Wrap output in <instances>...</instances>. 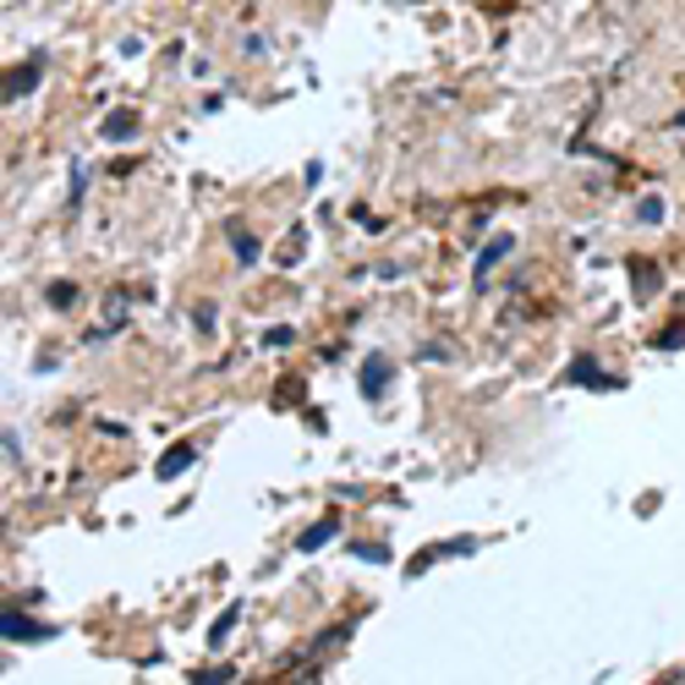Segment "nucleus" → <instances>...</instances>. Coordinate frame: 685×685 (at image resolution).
<instances>
[{
    "instance_id": "9b49d317",
    "label": "nucleus",
    "mask_w": 685,
    "mask_h": 685,
    "mask_svg": "<svg viewBox=\"0 0 685 685\" xmlns=\"http://www.w3.org/2000/svg\"><path fill=\"white\" fill-rule=\"evenodd\" d=\"M50 302H56V307H72L78 291H72V285H50Z\"/></svg>"
},
{
    "instance_id": "f257e3e1",
    "label": "nucleus",
    "mask_w": 685,
    "mask_h": 685,
    "mask_svg": "<svg viewBox=\"0 0 685 685\" xmlns=\"http://www.w3.org/2000/svg\"><path fill=\"white\" fill-rule=\"evenodd\" d=\"M0 630H7L12 641H45V636H50V625H39V619H28V614H17V609H7Z\"/></svg>"
},
{
    "instance_id": "39448f33",
    "label": "nucleus",
    "mask_w": 685,
    "mask_h": 685,
    "mask_svg": "<svg viewBox=\"0 0 685 685\" xmlns=\"http://www.w3.org/2000/svg\"><path fill=\"white\" fill-rule=\"evenodd\" d=\"M192 461H198V450H192V445H176V450L160 461V477H176V472H181V466H192Z\"/></svg>"
},
{
    "instance_id": "9d476101",
    "label": "nucleus",
    "mask_w": 685,
    "mask_h": 685,
    "mask_svg": "<svg viewBox=\"0 0 685 685\" xmlns=\"http://www.w3.org/2000/svg\"><path fill=\"white\" fill-rule=\"evenodd\" d=\"M231 625H236V609H231V614H220V619H214V636H209V641H214V647H220V641H225V636H231Z\"/></svg>"
},
{
    "instance_id": "f8f14e48",
    "label": "nucleus",
    "mask_w": 685,
    "mask_h": 685,
    "mask_svg": "<svg viewBox=\"0 0 685 685\" xmlns=\"http://www.w3.org/2000/svg\"><path fill=\"white\" fill-rule=\"evenodd\" d=\"M225 680H231V669H203L192 685H225Z\"/></svg>"
},
{
    "instance_id": "423d86ee",
    "label": "nucleus",
    "mask_w": 685,
    "mask_h": 685,
    "mask_svg": "<svg viewBox=\"0 0 685 685\" xmlns=\"http://www.w3.org/2000/svg\"><path fill=\"white\" fill-rule=\"evenodd\" d=\"M132 132H138V116H132V110H121V116L105 121V138H110V143H121V138H132Z\"/></svg>"
},
{
    "instance_id": "7ed1b4c3",
    "label": "nucleus",
    "mask_w": 685,
    "mask_h": 685,
    "mask_svg": "<svg viewBox=\"0 0 685 685\" xmlns=\"http://www.w3.org/2000/svg\"><path fill=\"white\" fill-rule=\"evenodd\" d=\"M39 78H45V67H39V61H28V67H23L12 83H7V99H23L28 88H39Z\"/></svg>"
},
{
    "instance_id": "1a4fd4ad",
    "label": "nucleus",
    "mask_w": 685,
    "mask_h": 685,
    "mask_svg": "<svg viewBox=\"0 0 685 685\" xmlns=\"http://www.w3.org/2000/svg\"><path fill=\"white\" fill-rule=\"evenodd\" d=\"M236 258H241V263H252V258H258V241H252L247 231H236Z\"/></svg>"
},
{
    "instance_id": "6e6552de",
    "label": "nucleus",
    "mask_w": 685,
    "mask_h": 685,
    "mask_svg": "<svg viewBox=\"0 0 685 685\" xmlns=\"http://www.w3.org/2000/svg\"><path fill=\"white\" fill-rule=\"evenodd\" d=\"M505 252H510V241H505V236H499V241H494V247H488V252H483V258H477V280H483V274H488V263H499V258H505Z\"/></svg>"
},
{
    "instance_id": "20e7f679",
    "label": "nucleus",
    "mask_w": 685,
    "mask_h": 685,
    "mask_svg": "<svg viewBox=\"0 0 685 685\" xmlns=\"http://www.w3.org/2000/svg\"><path fill=\"white\" fill-rule=\"evenodd\" d=\"M570 379H576V385H598V390H614V379H603L592 357H576V368H570Z\"/></svg>"
},
{
    "instance_id": "f03ea898",
    "label": "nucleus",
    "mask_w": 685,
    "mask_h": 685,
    "mask_svg": "<svg viewBox=\"0 0 685 685\" xmlns=\"http://www.w3.org/2000/svg\"><path fill=\"white\" fill-rule=\"evenodd\" d=\"M385 385H390V363H385V357H368V363H363V390L379 401V395H385Z\"/></svg>"
},
{
    "instance_id": "0eeeda50",
    "label": "nucleus",
    "mask_w": 685,
    "mask_h": 685,
    "mask_svg": "<svg viewBox=\"0 0 685 685\" xmlns=\"http://www.w3.org/2000/svg\"><path fill=\"white\" fill-rule=\"evenodd\" d=\"M334 532H340V521H318V527H312V532H307V538H302V548H307V554H312V548H318V543H329V538H334Z\"/></svg>"
}]
</instances>
